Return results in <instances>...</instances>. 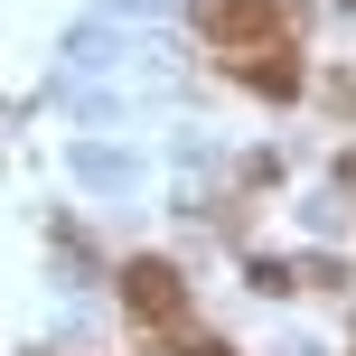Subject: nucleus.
<instances>
[{"label":"nucleus","instance_id":"obj_1","mask_svg":"<svg viewBox=\"0 0 356 356\" xmlns=\"http://www.w3.org/2000/svg\"><path fill=\"white\" fill-rule=\"evenodd\" d=\"M122 309L141 328H188V282H178V263H160V253L122 263Z\"/></svg>","mask_w":356,"mask_h":356},{"label":"nucleus","instance_id":"obj_2","mask_svg":"<svg viewBox=\"0 0 356 356\" xmlns=\"http://www.w3.org/2000/svg\"><path fill=\"white\" fill-rule=\"evenodd\" d=\"M282 0H197V29L216 38V47L225 56H253V47H272V38H282Z\"/></svg>","mask_w":356,"mask_h":356},{"label":"nucleus","instance_id":"obj_3","mask_svg":"<svg viewBox=\"0 0 356 356\" xmlns=\"http://www.w3.org/2000/svg\"><path fill=\"white\" fill-rule=\"evenodd\" d=\"M234 75H244L253 94H282V104H291V94L309 85V66H300V47H291V38H272V47H253V56H234Z\"/></svg>","mask_w":356,"mask_h":356}]
</instances>
